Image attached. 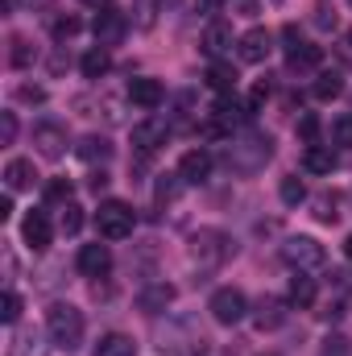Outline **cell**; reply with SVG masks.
<instances>
[{
	"label": "cell",
	"instance_id": "6da1fadb",
	"mask_svg": "<svg viewBox=\"0 0 352 356\" xmlns=\"http://www.w3.org/2000/svg\"><path fill=\"white\" fill-rule=\"evenodd\" d=\"M269 158H273V137L269 133H241V137H232V145L224 154L228 170H237V175H257V170H265Z\"/></svg>",
	"mask_w": 352,
	"mask_h": 356
},
{
	"label": "cell",
	"instance_id": "7a4b0ae2",
	"mask_svg": "<svg viewBox=\"0 0 352 356\" xmlns=\"http://www.w3.org/2000/svg\"><path fill=\"white\" fill-rule=\"evenodd\" d=\"M46 332H50L54 348L75 353V348L83 344V311L71 307V302H54V307L46 311Z\"/></svg>",
	"mask_w": 352,
	"mask_h": 356
},
{
	"label": "cell",
	"instance_id": "3957f363",
	"mask_svg": "<svg viewBox=\"0 0 352 356\" xmlns=\"http://www.w3.org/2000/svg\"><path fill=\"white\" fill-rule=\"evenodd\" d=\"M191 261L199 269H220L232 253H237V245H232V236L228 232H220V228H199L195 236H191Z\"/></svg>",
	"mask_w": 352,
	"mask_h": 356
},
{
	"label": "cell",
	"instance_id": "277c9868",
	"mask_svg": "<svg viewBox=\"0 0 352 356\" xmlns=\"http://www.w3.org/2000/svg\"><path fill=\"white\" fill-rule=\"evenodd\" d=\"M95 228H99L104 241H125V236H133V228H137V211H133L125 199H104L99 211H95Z\"/></svg>",
	"mask_w": 352,
	"mask_h": 356
},
{
	"label": "cell",
	"instance_id": "5b68a950",
	"mask_svg": "<svg viewBox=\"0 0 352 356\" xmlns=\"http://www.w3.org/2000/svg\"><path fill=\"white\" fill-rule=\"evenodd\" d=\"M245 120H249V104H241L237 91H228V95H220V99L211 104L203 133H207V137H224V133H232V129L245 124Z\"/></svg>",
	"mask_w": 352,
	"mask_h": 356
},
{
	"label": "cell",
	"instance_id": "8992f818",
	"mask_svg": "<svg viewBox=\"0 0 352 356\" xmlns=\"http://www.w3.org/2000/svg\"><path fill=\"white\" fill-rule=\"evenodd\" d=\"M207 311H211V319H216L220 327H237V323L249 315V298H245L237 286H220V290L207 298Z\"/></svg>",
	"mask_w": 352,
	"mask_h": 356
},
{
	"label": "cell",
	"instance_id": "52a82bcc",
	"mask_svg": "<svg viewBox=\"0 0 352 356\" xmlns=\"http://www.w3.org/2000/svg\"><path fill=\"white\" fill-rule=\"evenodd\" d=\"M282 261L294 269V273H311V269H319L328 261V253H323V245L315 236H290L282 245Z\"/></svg>",
	"mask_w": 352,
	"mask_h": 356
},
{
	"label": "cell",
	"instance_id": "ba28073f",
	"mask_svg": "<svg viewBox=\"0 0 352 356\" xmlns=\"http://www.w3.org/2000/svg\"><path fill=\"white\" fill-rule=\"evenodd\" d=\"M91 33H95V46H120L125 42V33H129V17L120 13V8H99L95 13V21H91Z\"/></svg>",
	"mask_w": 352,
	"mask_h": 356
},
{
	"label": "cell",
	"instance_id": "9c48e42d",
	"mask_svg": "<svg viewBox=\"0 0 352 356\" xmlns=\"http://www.w3.org/2000/svg\"><path fill=\"white\" fill-rule=\"evenodd\" d=\"M166 137H170V124L162 120V116H150V120H141V124H133V149L137 154H158L162 145H166Z\"/></svg>",
	"mask_w": 352,
	"mask_h": 356
},
{
	"label": "cell",
	"instance_id": "30bf717a",
	"mask_svg": "<svg viewBox=\"0 0 352 356\" xmlns=\"http://www.w3.org/2000/svg\"><path fill=\"white\" fill-rule=\"evenodd\" d=\"M269 50H273V33H269L265 25H253V29H245V33L237 38V58H241V63H265Z\"/></svg>",
	"mask_w": 352,
	"mask_h": 356
},
{
	"label": "cell",
	"instance_id": "8fae6325",
	"mask_svg": "<svg viewBox=\"0 0 352 356\" xmlns=\"http://www.w3.org/2000/svg\"><path fill=\"white\" fill-rule=\"evenodd\" d=\"M50 332H38V327H17L13 340H8V356H50Z\"/></svg>",
	"mask_w": 352,
	"mask_h": 356
},
{
	"label": "cell",
	"instance_id": "7c38bea8",
	"mask_svg": "<svg viewBox=\"0 0 352 356\" xmlns=\"http://www.w3.org/2000/svg\"><path fill=\"white\" fill-rule=\"evenodd\" d=\"M21 241H25L33 253H46V249H50V241H54V228H50L46 211H29V216L21 220Z\"/></svg>",
	"mask_w": 352,
	"mask_h": 356
},
{
	"label": "cell",
	"instance_id": "4fadbf2b",
	"mask_svg": "<svg viewBox=\"0 0 352 356\" xmlns=\"http://www.w3.org/2000/svg\"><path fill=\"white\" fill-rule=\"evenodd\" d=\"M286 298H278V294H265L257 298V307H253V323H257V332H278L282 323H286Z\"/></svg>",
	"mask_w": 352,
	"mask_h": 356
},
{
	"label": "cell",
	"instance_id": "5bb4252c",
	"mask_svg": "<svg viewBox=\"0 0 352 356\" xmlns=\"http://www.w3.org/2000/svg\"><path fill=\"white\" fill-rule=\"evenodd\" d=\"M33 145H38V154H42V158H50V162H54V158H63V154H67V129L46 120V124H38V129H33Z\"/></svg>",
	"mask_w": 352,
	"mask_h": 356
},
{
	"label": "cell",
	"instance_id": "9a60e30c",
	"mask_svg": "<svg viewBox=\"0 0 352 356\" xmlns=\"http://www.w3.org/2000/svg\"><path fill=\"white\" fill-rule=\"evenodd\" d=\"M207 175H211V154L207 149H186L182 162H178V178L186 186H199V182H207Z\"/></svg>",
	"mask_w": 352,
	"mask_h": 356
},
{
	"label": "cell",
	"instance_id": "2e32d148",
	"mask_svg": "<svg viewBox=\"0 0 352 356\" xmlns=\"http://www.w3.org/2000/svg\"><path fill=\"white\" fill-rule=\"evenodd\" d=\"M75 266H79V273L83 277H104L108 269H112V253H108V245H83L79 249V257H75Z\"/></svg>",
	"mask_w": 352,
	"mask_h": 356
},
{
	"label": "cell",
	"instance_id": "e0dca14e",
	"mask_svg": "<svg viewBox=\"0 0 352 356\" xmlns=\"http://www.w3.org/2000/svg\"><path fill=\"white\" fill-rule=\"evenodd\" d=\"M137 302H141L145 315H162V311L175 302V286H170V282H154V286H145V290L137 294Z\"/></svg>",
	"mask_w": 352,
	"mask_h": 356
},
{
	"label": "cell",
	"instance_id": "ac0fdd59",
	"mask_svg": "<svg viewBox=\"0 0 352 356\" xmlns=\"http://www.w3.org/2000/svg\"><path fill=\"white\" fill-rule=\"evenodd\" d=\"M162 83L158 79H129V99L137 104V108H145V112H154L158 104H162Z\"/></svg>",
	"mask_w": 352,
	"mask_h": 356
},
{
	"label": "cell",
	"instance_id": "d6986e66",
	"mask_svg": "<svg viewBox=\"0 0 352 356\" xmlns=\"http://www.w3.org/2000/svg\"><path fill=\"white\" fill-rule=\"evenodd\" d=\"M38 182V170H33V162L29 158H13L8 166H4V186L17 195V191H29Z\"/></svg>",
	"mask_w": 352,
	"mask_h": 356
},
{
	"label": "cell",
	"instance_id": "ffe728a7",
	"mask_svg": "<svg viewBox=\"0 0 352 356\" xmlns=\"http://www.w3.org/2000/svg\"><path fill=\"white\" fill-rule=\"evenodd\" d=\"M303 170L307 175H332L336 170V149L332 145H307L303 149Z\"/></svg>",
	"mask_w": 352,
	"mask_h": 356
},
{
	"label": "cell",
	"instance_id": "44dd1931",
	"mask_svg": "<svg viewBox=\"0 0 352 356\" xmlns=\"http://www.w3.org/2000/svg\"><path fill=\"white\" fill-rule=\"evenodd\" d=\"M228 46H232V29H228L224 21H211V25L203 29V54L220 63V54H224Z\"/></svg>",
	"mask_w": 352,
	"mask_h": 356
},
{
	"label": "cell",
	"instance_id": "7402d4cb",
	"mask_svg": "<svg viewBox=\"0 0 352 356\" xmlns=\"http://www.w3.org/2000/svg\"><path fill=\"white\" fill-rule=\"evenodd\" d=\"M315 277H307V273H294L290 277V290H286V302L290 307H298V311H307V307H315Z\"/></svg>",
	"mask_w": 352,
	"mask_h": 356
},
{
	"label": "cell",
	"instance_id": "603a6c76",
	"mask_svg": "<svg viewBox=\"0 0 352 356\" xmlns=\"http://www.w3.org/2000/svg\"><path fill=\"white\" fill-rule=\"evenodd\" d=\"M91 356H137V344L125 332H108V336H99V344L91 348Z\"/></svg>",
	"mask_w": 352,
	"mask_h": 356
},
{
	"label": "cell",
	"instance_id": "cb8c5ba5",
	"mask_svg": "<svg viewBox=\"0 0 352 356\" xmlns=\"http://www.w3.org/2000/svg\"><path fill=\"white\" fill-rule=\"evenodd\" d=\"M108 67H112V54H108L104 46H91L88 54L79 58V71H83V79H104V75H108Z\"/></svg>",
	"mask_w": 352,
	"mask_h": 356
},
{
	"label": "cell",
	"instance_id": "d4e9b609",
	"mask_svg": "<svg viewBox=\"0 0 352 356\" xmlns=\"http://www.w3.org/2000/svg\"><path fill=\"white\" fill-rule=\"evenodd\" d=\"M166 4H175V0H137V4H133V13H137L133 25H137V29H150V25L158 21V13H166Z\"/></svg>",
	"mask_w": 352,
	"mask_h": 356
},
{
	"label": "cell",
	"instance_id": "484cf974",
	"mask_svg": "<svg viewBox=\"0 0 352 356\" xmlns=\"http://www.w3.org/2000/svg\"><path fill=\"white\" fill-rule=\"evenodd\" d=\"M315 99H336L340 91H344V75L340 71H323V75H315Z\"/></svg>",
	"mask_w": 352,
	"mask_h": 356
},
{
	"label": "cell",
	"instance_id": "4316f807",
	"mask_svg": "<svg viewBox=\"0 0 352 356\" xmlns=\"http://www.w3.org/2000/svg\"><path fill=\"white\" fill-rule=\"evenodd\" d=\"M328 141H332V149H352V112H344V116L332 120Z\"/></svg>",
	"mask_w": 352,
	"mask_h": 356
},
{
	"label": "cell",
	"instance_id": "83f0119b",
	"mask_svg": "<svg viewBox=\"0 0 352 356\" xmlns=\"http://www.w3.org/2000/svg\"><path fill=\"white\" fill-rule=\"evenodd\" d=\"M278 195H282V203H286V207H298V203L307 199V186H303V178H298V175H286L282 182H278Z\"/></svg>",
	"mask_w": 352,
	"mask_h": 356
},
{
	"label": "cell",
	"instance_id": "f1b7e54d",
	"mask_svg": "<svg viewBox=\"0 0 352 356\" xmlns=\"http://www.w3.org/2000/svg\"><path fill=\"white\" fill-rule=\"evenodd\" d=\"M207 83L220 91V95H228V91L237 88V71H232L228 63H211V71H207Z\"/></svg>",
	"mask_w": 352,
	"mask_h": 356
},
{
	"label": "cell",
	"instance_id": "f546056e",
	"mask_svg": "<svg viewBox=\"0 0 352 356\" xmlns=\"http://www.w3.org/2000/svg\"><path fill=\"white\" fill-rule=\"evenodd\" d=\"M79 158H83V162H108V158H112V145H108L104 137H83V141H79Z\"/></svg>",
	"mask_w": 352,
	"mask_h": 356
},
{
	"label": "cell",
	"instance_id": "4dcf8cb0",
	"mask_svg": "<svg viewBox=\"0 0 352 356\" xmlns=\"http://www.w3.org/2000/svg\"><path fill=\"white\" fill-rule=\"evenodd\" d=\"M58 228H63L67 236H75V232L83 228V207H79V203H63V207H58Z\"/></svg>",
	"mask_w": 352,
	"mask_h": 356
},
{
	"label": "cell",
	"instance_id": "1f68e13d",
	"mask_svg": "<svg viewBox=\"0 0 352 356\" xmlns=\"http://www.w3.org/2000/svg\"><path fill=\"white\" fill-rule=\"evenodd\" d=\"M319 63H323V50H319V46H311V42H307L303 50H294V54H290V67H294V71H311V67H319Z\"/></svg>",
	"mask_w": 352,
	"mask_h": 356
},
{
	"label": "cell",
	"instance_id": "d6a6232c",
	"mask_svg": "<svg viewBox=\"0 0 352 356\" xmlns=\"http://www.w3.org/2000/svg\"><path fill=\"white\" fill-rule=\"evenodd\" d=\"M294 133H298L303 145H319V116H315V112H303L298 124H294Z\"/></svg>",
	"mask_w": 352,
	"mask_h": 356
},
{
	"label": "cell",
	"instance_id": "836d02e7",
	"mask_svg": "<svg viewBox=\"0 0 352 356\" xmlns=\"http://www.w3.org/2000/svg\"><path fill=\"white\" fill-rule=\"evenodd\" d=\"M17 319H21V294L8 286V290L0 294V323H8V327H13Z\"/></svg>",
	"mask_w": 352,
	"mask_h": 356
},
{
	"label": "cell",
	"instance_id": "e575fe53",
	"mask_svg": "<svg viewBox=\"0 0 352 356\" xmlns=\"http://www.w3.org/2000/svg\"><path fill=\"white\" fill-rule=\"evenodd\" d=\"M182 186H186V182H182L178 175H162V182H158V203H175Z\"/></svg>",
	"mask_w": 352,
	"mask_h": 356
},
{
	"label": "cell",
	"instance_id": "d590c367",
	"mask_svg": "<svg viewBox=\"0 0 352 356\" xmlns=\"http://www.w3.org/2000/svg\"><path fill=\"white\" fill-rule=\"evenodd\" d=\"M8 63H13V67H29V63H33V46H29L25 38H13V50H8Z\"/></svg>",
	"mask_w": 352,
	"mask_h": 356
},
{
	"label": "cell",
	"instance_id": "8d00e7d4",
	"mask_svg": "<svg viewBox=\"0 0 352 356\" xmlns=\"http://www.w3.org/2000/svg\"><path fill=\"white\" fill-rule=\"evenodd\" d=\"M319 356H352V348H349V336H328L323 340V348H319Z\"/></svg>",
	"mask_w": 352,
	"mask_h": 356
},
{
	"label": "cell",
	"instance_id": "74e56055",
	"mask_svg": "<svg viewBox=\"0 0 352 356\" xmlns=\"http://www.w3.org/2000/svg\"><path fill=\"white\" fill-rule=\"evenodd\" d=\"M46 203H71V182L67 178H54L46 186Z\"/></svg>",
	"mask_w": 352,
	"mask_h": 356
},
{
	"label": "cell",
	"instance_id": "f35d334b",
	"mask_svg": "<svg viewBox=\"0 0 352 356\" xmlns=\"http://www.w3.org/2000/svg\"><path fill=\"white\" fill-rule=\"evenodd\" d=\"M50 33H54L58 42H63V38H75V33H79V17H58V21L50 25Z\"/></svg>",
	"mask_w": 352,
	"mask_h": 356
},
{
	"label": "cell",
	"instance_id": "ab89813d",
	"mask_svg": "<svg viewBox=\"0 0 352 356\" xmlns=\"http://www.w3.org/2000/svg\"><path fill=\"white\" fill-rule=\"evenodd\" d=\"M0 141H4V145L17 141V116H13V112H0Z\"/></svg>",
	"mask_w": 352,
	"mask_h": 356
},
{
	"label": "cell",
	"instance_id": "60d3db41",
	"mask_svg": "<svg viewBox=\"0 0 352 356\" xmlns=\"http://www.w3.org/2000/svg\"><path fill=\"white\" fill-rule=\"evenodd\" d=\"M315 207H319V211H315V216H319V220H323V224H336V220H340V211H336V199H319V203H315Z\"/></svg>",
	"mask_w": 352,
	"mask_h": 356
},
{
	"label": "cell",
	"instance_id": "b9f144b4",
	"mask_svg": "<svg viewBox=\"0 0 352 356\" xmlns=\"http://www.w3.org/2000/svg\"><path fill=\"white\" fill-rule=\"evenodd\" d=\"M265 99H269V88H265V83H257V88L249 91V116H253V112H262Z\"/></svg>",
	"mask_w": 352,
	"mask_h": 356
},
{
	"label": "cell",
	"instance_id": "7bdbcfd3",
	"mask_svg": "<svg viewBox=\"0 0 352 356\" xmlns=\"http://www.w3.org/2000/svg\"><path fill=\"white\" fill-rule=\"evenodd\" d=\"M340 58H344V63L352 67V29L344 33V38H340Z\"/></svg>",
	"mask_w": 352,
	"mask_h": 356
},
{
	"label": "cell",
	"instance_id": "ee69618b",
	"mask_svg": "<svg viewBox=\"0 0 352 356\" xmlns=\"http://www.w3.org/2000/svg\"><path fill=\"white\" fill-rule=\"evenodd\" d=\"M21 99H33V104H42V99H46V91H42V88H21Z\"/></svg>",
	"mask_w": 352,
	"mask_h": 356
},
{
	"label": "cell",
	"instance_id": "f6af8a7d",
	"mask_svg": "<svg viewBox=\"0 0 352 356\" xmlns=\"http://www.w3.org/2000/svg\"><path fill=\"white\" fill-rule=\"evenodd\" d=\"M8 216H13V191L0 199V220H8Z\"/></svg>",
	"mask_w": 352,
	"mask_h": 356
},
{
	"label": "cell",
	"instance_id": "bcb514c9",
	"mask_svg": "<svg viewBox=\"0 0 352 356\" xmlns=\"http://www.w3.org/2000/svg\"><path fill=\"white\" fill-rule=\"evenodd\" d=\"M232 8H241V13H257V0H228Z\"/></svg>",
	"mask_w": 352,
	"mask_h": 356
},
{
	"label": "cell",
	"instance_id": "7dc6e473",
	"mask_svg": "<svg viewBox=\"0 0 352 356\" xmlns=\"http://www.w3.org/2000/svg\"><path fill=\"white\" fill-rule=\"evenodd\" d=\"M104 186H108V175H104V170H99V175H91V191H104Z\"/></svg>",
	"mask_w": 352,
	"mask_h": 356
},
{
	"label": "cell",
	"instance_id": "c3c4849f",
	"mask_svg": "<svg viewBox=\"0 0 352 356\" xmlns=\"http://www.w3.org/2000/svg\"><path fill=\"white\" fill-rule=\"evenodd\" d=\"M220 4H224V0H199V8H203V13H211V8H220Z\"/></svg>",
	"mask_w": 352,
	"mask_h": 356
},
{
	"label": "cell",
	"instance_id": "681fc988",
	"mask_svg": "<svg viewBox=\"0 0 352 356\" xmlns=\"http://www.w3.org/2000/svg\"><path fill=\"white\" fill-rule=\"evenodd\" d=\"M83 4H91V8H108L112 0H83Z\"/></svg>",
	"mask_w": 352,
	"mask_h": 356
},
{
	"label": "cell",
	"instance_id": "f907efd6",
	"mask_svg": "<svg viewBox=\"0 0 352 356\" xmlns=\"http://www.w3.org/2000/svg\"><path fill=\"white\" fill-rule=\"evenodd\" d=\"M344 257L352 261V232H349V241H344Z\"/></svg>",
	"mask_w": 352,
	"mask_h": 356
},
{
	"label": "cell",
	"instance_id": "816d5d0a",
	"mask_svg": "<svg viewBox=\"0 0 352 356\" xmlns=\"http://www.w3.org/2000/svg\"><path fill=\"white\" fill-rule=\"evenodd\" d=\"M349 4H352V0H349Z\"/></svg>",
	"mask_w": 352,
	"mask_h": 356
}]
</instances>
